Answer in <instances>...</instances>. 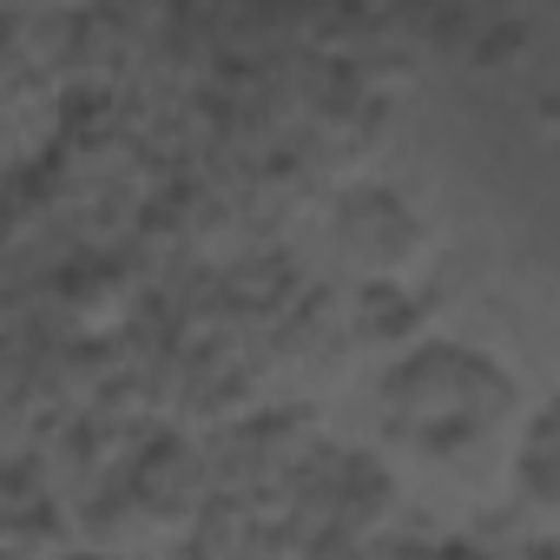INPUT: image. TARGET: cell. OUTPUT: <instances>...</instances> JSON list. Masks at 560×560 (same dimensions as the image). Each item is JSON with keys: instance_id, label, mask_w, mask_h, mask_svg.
Listing matches in <instances>:
<instances>
[{"instance_id": "obj_2", "label": "cell", "mask_w": 560, "mask_h": 560, "mask_svg": "<svg viewBox=\"0 0 560 560\" xmlns=\"http://www.w3.org/2000/svg\"><path fill=\"white\" fill-rule=\"evenodd\" d=\"M343 250L370 270V284H396L422 250V224L409 218L402 198L389 191H363L343 205Z\"/></svg>"}, {"instance_id": "obj_1", "label": "cell", "mask_w": 560, "mask_h": 560, "mask_svg": "<svg viewBox=\"0 0 560 560\" xmlns=\"http://www.w3.org/2000/svg\"><path fill=\"white\" fill-rule=\"evenodd\" d=\"M389 409L396 422H409V435H475V429H494L508 409H514V383H501V370L488 357H468V350H416L409 363H396L389 376Z\"/></svg>"}, {"instance_id": "obj_5", "label": "cell", "mask_w": 560, "mask_h": 560, "mask_svg": "<svg viewBox=\"0 0 560 560\" xmlns=\"http://www.w3.org/2000/svg\"><path fill=\"white\" fill-rule=\"evenodd\" d=\"M521 494L534 501V514H553V409L534 416L527 442H521Z\"/></svg>"}, {"instance_id": "obj_3", "label": "cell", "mask_w": 560, "mask_h": 560, "mask_svg": "<svg viewBox=\"0 0 560 560\" xmlns=\"http://www.w3.org/2000/svg\"><path fill=\"white\" fill-rule=\"evenodd\" d=\"M350 330L363 343H402V337H416V304L402 298V284H363L357 311H350Z\"/></svg>"}, {"instance_id": "obj_4", "label": "cell", "mask_w": 560, "mask_h": 560, "mask_svg": "<svg viewBox=\"0 0 560 560\" xmlns=\"http://www.w3.org/2000/svg\"><path fill=\"white\" fill-rule=\"evenodd\" d=\"M383 521H389V481H383V468L350 462L343 481H337V527L343 534H376Z\"/></svg>"}]
</instances>
